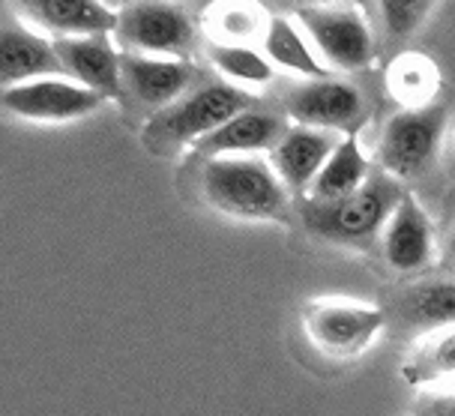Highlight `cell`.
<instances>
[{
  "label": "cell",
  "mask_w": 455,
  "mask_h": 416,
  "mask_svg": "<svg viewBox=\"0 0 455 416\" xmlns=\"http://www.w3.org/2000/svg\"><path fill=\"white\" fill-rule=\"evenodd\" d=\"M270 28V15H264L261 6L251 4H222L210 15V30H213V43L222 45H246L251 39L267 36Z\"/></svg>",
  "instance_id": "22"
},
{
  "label": "cell",
  "mask_w": 455,
  "mask_h": 416,
  "mask_svg": "<svg viewBox=\"0 0 455 416\" xmlns=\"http://www.w3.org/2000/svg\"><path fill=\"white\" fill-rule=\"evenodd\" d=\"M384 258L395 273H419L435 258L432 222L411 195H404L384 228Z\"/></svg>",
  "instance_id": "15"
},
{
  "label": "cell",
  "mask_w": 455,
  "mask_h": 416,
  "mask_svg": "<svg viewBox=\"0 0 455 416\" xmlns=\"http://www.w3.org/2000/svg\"><path fill=\"white\" fill-rule=\"evenodd\" d=\"M369 159H365L356 135H345L327 159V165L321 168L318 180L306 192V204H339L360 192L369 183Z\"/></svg>",
  "instance_id": "17"
},
{
  "label": "cell",
  "mask_w": 455,
  "mask_h": 416,
  "mask_svg": "<svg viewBox=\"0 0 455 416\" xmlns=\"http://www.w3.org/2000/svg\"><path fill=\"white\" fill-rule=\"evenodd\" d=\"M395 312L404 324L422 330H455V282H417L398 291Z\"/></svg>",
  "instance_id": "19"
},
{
  "label": "cell",
  "mask_w": 455,
  "mask_h": 416,
  "mask_svg": "<svg viewBox=\"0 0 455 416\" xmlns=\"http://www.w3.org/2000/svg\"><path fill=\"white\" fill-rule=\"evenodd\" d=\"M428 12H432L428 0H419V4H408V0H387V4H378L380 24H384L387 36H395V39L411 36L413 30H419Z\"/></svg>",
  "instance_id": "24"
},
{
  "label": "cell",
  "mask_w": 455,
  "mask_h": 416,
  "mask_svg": "<svg viewBox=\"0 0 455 416\" xmlns=\"http://www.w3.org/2000/svg\"><path fill=\"white\" fill-rule=\"evenodd\" d=\"M210 63L219 69V76L234 81V87H264L273 81V63L264 54H258L251 45H207Z\"/></svg>",
  "instance_id": "21"
},
{
  "label": "cell",
  "mask_w": 455,
  "mask_h": 416,
  "mask_svg": "<svg viewBox=\"0 0 455 416\" xmlns=\"http://www.w3.org/2000/svg\"><path fill=\"white\" fill-rule=\"evenodd\" d=\"M288 132V120L264 108H249L231 117L216 132L201 138L195 150L207 159L216 156H261L264 150H275L282 135Z\"/></svg>",
  "instance_id": "12"
},
{
  "label": "cell",
  "mask_w": 455,
  "mask_h": 416,
  "mask_svg": "<svg viewBox=\"0 0 455 416\" xmlns=\"http://www.w3.org/2000/svg\"><path fill=\"white\" fill-rule=\"evenodd\" d=\"M201 186L210 207L234 219L273 222L284 219L288 189L264 156H216L201 171Z\"/></svg>",
  "instance_id": "1"
},
{
  "label": "cell",
  "mask_w": 455,
  "mask_h": 416,
  "mask_svg": "<svg viewBox=\"0 0 455 416\" xmlns=\"http://www.w3.org/2000/svg\"><path fill=\"white\" fill-rule=\"evenodd\" d=\"M345 135L327 132V129H312V126H288V132L282 135V141L275 144L270 153V165L284 183V189L308 192L312 183L318 180L321 168L327 165L332 150Z\"/></svg>",
  "instance_id": "11"
},
{
  "label": "cell",
  "mask_w": 455,
  "mask_h": 416,
  "mask_svg": "<svg viewBox=\"0 0 455 416\" xmlns=\"http://www.w3.org/2000/svg\"><path fill=\"white\" fill-rule=\"evenodd\" d=\"M443 374H455V330L426 341L404 365V378L411 383L437 380Z\"/></svg>",
  "instance_id": "23"
},
{
  "label": "cell",
  "mask_w": 455,
  "mask_h": 416,
  "mask_svg": "<svg viewBox=\"0 0 455 416\" xmlns=\"http://www.w3.org/2000/svg\"><path fill=\"white\" fill-rule=\"evenodd\" d=\"M404 192L389 174H371L369 183L339 204H303L306 225L318 236L339 243H360L384 234Z\"/></svg>",
  "instance_id": "3"
},
{
  "label": "cell",
  "mask_w": 455,
  "mask_h": 416,
  "mask_svg": "<svg viewBox=\"0 0 455 416\" xmlns=\"http://www.w3.org/2000/svg\"><path fill=\"white\" fill-rule=\"evenodd\" d=\"M102 102V96L63 76L28 81V84L0 91V108L24 120H39V124H63V120L87 117Z\"/></svg>",
  "instance_id": "9"
},
{
  "label": "cell",
  "mask_w": 455,
  "mask_h": 416,
  "mask_svg": "<svg viewBox=\"0 0 455 416\" xmlns=\"http://www.w3.org/2000/svg\"><path fill=\"white\" fill-rule=\"evenodd\" d=\"M443 108L428 105L419 111H402L387 120L378 141V162L389 177H417L432 165L443 132Z\"/></svg>",
  "instance_id": "6"
},
{
  "label": "cell",
  "mask_w": 455,
  "mask_h": 416,
  "mask_svg": "<svg viewBox=\"0 0 455 416\" xmlns=\"http://www.w3.org/2000/svg\"><path fill=\"white\" fill-rule=\"evenodd\" d=\"M60 76L67 72L54 52V43H48L45 36L34 34L15 19L0 24V91Z\"/></svg>",
  "instance_id": "10"
},
{
  "label": "cell",
  "mask_w": 455,
  "mask_h": 416,
  "mask_svg": "<svg viewBox=\"0 0 455 416\" xmlns=\"http://www.w3.org/2000/svg\"><path fill=\"white\" fill-rule=\"evenodd\" d=\"M124 78L138 100L153 108H168L186 93L192 81V67L183 60H168V57H144L126 54L124 57Z\"/></svg>",
  "instance_id": "16"
},
{
  "label": "cell",
  "mask_w": 455,
  "mask_h": 416,
  "mask_svg": "<svg viewBox=\"0 0 455 416\" xmlns=\"http://www.w3.org/2000/svg\"><path fill=\"white\" fill-rule=\"evenodd\" d=\"M251 105H255V96L249 91L228 84V81H210V84H201L195 91L183 93L174 105L162 108L150 120L144 135L156 144H198L201 138L216 132L219 126H225L237 114L249 111Z\"/></svg>",
  "instance_id": "2"
},
{
  "label": "cell",
  "mask_w": 455,
  "mask_h": 416,
  "mask_svg": "<svg viewBox=\"0 0 455 416\" xmlns=\"http://www.w3.org/2000/svg\"><path fill=\"white\" fill-rule=\"evenodd\" d=\"M384 308L351 300H315L306 306V336L332 360H354L384 330Z\"/></svg>",
  "instance_id": "5"
},
{
  "label": "cell",
  "mask_w": 455,
  "mask_h": 416,
  "mask_svg": "<svg viewBox=\"0 0 455 416\" xmlns=\"http://www.w3.org/2000/svg\"><path fill=\"white\" fill-rule=\"evenodd\" d=\"M15 10H21L36 28L52 30L57 39L108 36L117 30V10L96 0H34Z\"/></svg>",
  "instance_id": "14"
},
{
  "label": "cell",
  "mask_w": 455,
  "mask_h": 416,
  "mask_svg": "<svg viewBox=\"0 0 455 416\" xmlns=\"http://www.w3.org/2000/svg\"><path fill=\"white\" fill-rule=\"evenodd\" d=\"M417 416H455V393L432 396L426 402H419Z\"/></svg>",
  "instance_id": "25"
},
{
  "label": "cell",
  "mask_w": 455,
  "mask_h": 416,
  "mask_svg": "<svg viewBox=\"0 0 455 416\" xmlns=\"http://www.w3.org/2000/svg\"><path fill=\"white\" fill-rule=\"evenodd\" d=\"M284 111L297 126L354 135L365 120V96L351 81L315 78L284 93Z\"/></svg>",
  "instance_id": "7"
},
{
  "label": "cell",
  "mask_w": 455,
  "mask_h": 416,
  "mask_svg": "<svg viewBox=\"0 0 455 416\" xmlns=\"http://www.w3.org/2000/svg\"><path fill=\"white\" fill-rule=\"evenodd\" d=\"M297 21L306 39L332 69L356 72L375 60V36L356 6L347 4H303L297 6Z\"/></svg>",
  "instance_id": "4"
},
{
  "label": "cell",
  "mask_w": 455,
  "mask_h": 416,
  "mask_svg": "<svg viewBox=\"0 0 455 416\" xmlns=\"http://www.w3.org/2000/svg\"><path fill=\"white\" fill-rule=\"evenodd\" d=\"M114 36L135 54H183L192 43V21L174 4H124Z\"/></svg>",
  "instance_id": "8"
},
{
  "label": "cell",
  "mask_w": 455,
  "mask_h": 416,
  "mask_svg": "<svg viewBox=\"0 0 455 416\" xmlns=\"http://www.w3.org/2000/svg\"><path fill=\"white\" fill-rule=\"evenodd\" d=\"M446 264L455 270V228H452V234H450V243H446Z\"/></svg>",
  "instance_id": "26"
},
{
  "label": "cell",
  "mask_w": 455,
  "mask_h": 416,
  "mask_svg": "<svg viewBox=\"0 0 455 416\" xmlns=\"http://www.w3.org/2000/svg\"><path fill=\"white\" fill-rule=\"evenodd\" d=\"M54 52L60 57L63 72L87 87L96 96H120L124 87V60L114 52L108 36H81V39H54Z\"/></svg>",
  "instance_id": "13"
},
{
  "label": "cell",
  "mask_w": 455,
  "mask_h": 416,
  "mask_svg": "<svg viewBox=\"0 0 455 416\" xmlns=\"http://www.w3.org/2000/svg\"><path fill=\"white\" fill-rule=\"evenodd\" d=\"M452 153H455V138H452Z\"/></svg>",
  "instance_id": "27"
},
{
  "label": "cell",
  "mask_w": 455,
  "mask_h": 416,
  "mask_svg": "<svg viewBox=\"0 0 455 416\" xmlns=\"http://www.w3.org/2000/svg\"><path fill=\"white\" fill-rule=\"evenodd\" d=\"M264 52L270 63L288 72H297V76H303L306 81L327 78V67L318 60V54L312 52L306 34L297 28L294 19H288V15H270V28H267V36H264Z\"/></svg>",
  "instance_id": "18"
},
{
  "label": "cell",
  "mask_w": 455,
  "mask_h": 416,
  "mask_svg": "<svg viewBox=\"0 0 455 416\" xmlns=\"http://www.w3.org/2000/svg\"><path fill=\"white\" fill-rule=\"evenodd\" d=\"M387 87L404 111H419L428 108L435 93L441 91V72L426 54L411 52L393 60V67L387 72Z\"/></svg>",
  "instance_id": "20"
}]
</instances>
